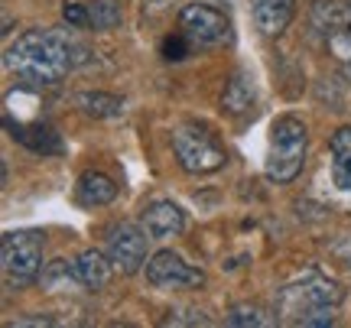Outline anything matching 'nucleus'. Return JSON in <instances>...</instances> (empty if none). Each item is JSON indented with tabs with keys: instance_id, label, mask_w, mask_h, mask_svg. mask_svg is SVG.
Masks as SVG:
<instances>
[{
	"instance_id": "nucleus-1",
	"label": "nucleus",
	"mask_w": 351,
	"mask_h": 328,
	"mask_svg": "<svg viewBox=\"0 0 351 328\" xmlns=\"http://www.w3.org/2000/svg\"><path fill=\"white\" fill-rule=\"evenodd\" d=\"M91 52L62 29H26L3 52V68L26 85H59L72 68L85 65Z\"/></svg>"
},
{
	"instance_id": "nucleus-2",
	"label": "nucleus",
	"mask_w": 351,
	"mask_h": 328,
	"mask_svg": "<svg viewBox=\"0 0 351 328\" xmlns=\"http://www.w3.org/2000/svg\"><path fill=\"white\" fill-rule=\"evenodd\" d=\"M345 303V290L322 273H306L276 290L274 312L280 325L326 328L339 322V309Z\"/></svg>"
},
{
	"instance_id": "nucleus-3",
	"label": "nucleus",
	"mask_w": 351,
	"mask_h": 328,
	"mask_svg": "<svg viewBox=\"0 0 351 328\" xmlns=\"http://www.w3.org/2000/svg\"><path fill=\"white\" fill-rule=\"evenodd\" d=\"M309 150V130L296 114H280L270 124V143H267V160H263V176L274 186H289L306 166Z\"/></svg>"
},
{
	"instance_id": "nucleus-4",
	"label": "nucleus",
	"mask_w": 351,
	"mask_h": 328,
	"mask_svg": "<svg viewBox=\"0 0 351 328\" xmlns=\"http://www.w3.org/2000/svg\"><path fill=\"white\" fill-rule=\"evenodd\" d=\"M43 253H46V234L39 231H7L0 238V264L7 290H23L29 283H39V273L46 266Z\"/></svg>"
},
{
	"instance_id": "nucleus-5",
	"label": "nucleus",
	"mask_w": 351,
	"mask_h": 328,
	"mask_svg": "<svg viewBox=\"0 0 351 328\" xmlns=\"http://www.w3.org/2000/svg\"><path fill=\"white\" fill-rule=\"evenodd\" d=\"M173 153H176V160H179V166H182V173H189V176H208V173H218L228 163L225 147L199 121H182V124L176 127Z\"/></svg>"
},
{
	"instance_id": "nucleus-6",
	"label": "nucleus",
	"mask_w": 351,
	"mask_h": 328,
	"mask_svg": "<svg viewBox=\"0 0 351 328\" xmlns=\"http://www.w3.org/2000/svg\"><path fill=\"white\" fill-rule=\"evenodd\" d=\"M179 29L199 49H215L231 39V20L212 3H186L179 10Z\"/></svg>"
},
{
	"instance_id": "nucleus-7",
	"label": "nucleus",
	"mask_w": 351,
	"mask_h": 328,
	"mask_svg": "<svg viewBox=\"0 0 351 328\" xmlns=\"http://www.w3.org/2000/svg\"><path fill=\"white\" fill-rule=\"evenodd\" d=\"M150 234L143 231V225H130V221H121V225L108 227V240H104V251L111 257V264L117 266V273H140L147 266V244H150Z\"/></svg>"
},
{
	"instance_id": "nucleus-8",
	"label": "nucleus",
	"mask_w": 351,
	"mask_h": 328,
	"mask_svg": "<svg viewBox=\"0 0 351 328\" xmlns=\"http://www.w3.org/2000/svg\"><path fill=\"white\" fill-rule=\"evenodd\" d=\"M147 283L156 290H186V286H202L205 273L199 266L186 264V257H179L176 251H156L143 266Z\"/></svg>"
},
{
	"instance_id": "nucleus-9",
	"label": "nucleus",
	"mask_w": 351,
	"mask_h": 328,
	"mask_svg": "<svg viewBox=\"0 0 351 328\" xmlns=\"http://www.w3.org/2000/svg\"><path fill=\"white\" fill-rule=\"evenodd\" d=\"M140 225L153 240H169L179 238L186 231V212L173 202V199H153L143 212H140Z\"/></svg>"
},
{
	"instance_id": "nucleus-10",
	"label": "nucleus",
	"mask_w": 351,
	"mask_h": 328,
	"mask_svg": "<svg viewBox=\"0 0 351 328\" xmlns=\"http://www.w3.org/2000/svg\"><path fill=\"white\" fill-rule=\"evenodd\" d=\"M296 16V0H251V20L261 36H283Z\"/></svg>"
},
{
	"instance_id": "nucleus-11",
	"label": "nucleus",
	"mask_w": 351,
	"mask_h": 328,
	"mask_svg": "<svg viewBox=\"0 0 351 328\" xmlns=\"http://www.w3.org/2000/svg\"><path fill=\"white\" fill-rule=\"evenodd\" d=\"M114 270H117V266L111 264L108 251H95V247H88V251H82L75 257V273H78V279H82V286H85L88 292L104 290V286L111 283Z\"/></svg>"
},
{
	"instance_id": "nucleus-12",
	"label": "nucleus",
	"mask_w": 351,
	"mask_h": 328,
	"mask_svg": "<svg viewBox=\"0 0 351 328\" xmlns=\"http://www.w3.org/2000/svg\"><path fill=\"white\" fill-rule=\"evenodd\" d=\"M75 199L82 208H104L117 199V182L111 176H104L98 169H88L78 176V186H75Z\"/></svg>"
},
{
	"instance_id": "nucleus-13",
	"label": "nucleus",
	"mask_w": 351,
	"mask_h": 328,
	"mask_svg": "<svg viewBox=\"0 0 351 328\" xmlns=\"http://www.w3.org/2000/svg\"><path fill=\"white\" fill-rule=\"evenodd\" d=\"M309 20H313V29L322 39L335 36V33H341L345 26H351V7H348V0H345V3H341V0H315V3H313V13H309Z\"/></svg>"
},
{
	"instance_id": "nucleus-14",
	"label": "nucleus",
	"mask_w": 351,
	"mask_h": 328,
	"mask_svg": "<svg viewBox=\"0 0 351 328\" xmlns=\"http://www.w3.org/2000/svg\"><path fill=\"white\" fill-rule=\"evenodd\" d=\"M7 127H10V137L13 140H20L23 147H29L33 153H59L62 150V143H59V134L52 130V127H46V124H13V121H7Z\"/></svg>"
},
{
	"instance_id": "nucleus-15",
	"label": "nucleus",
	"mask_w": 351,
	"mask_h": 328,
	"mask_svg": "<svg viewBox=\"0 0 351 328\" xmlns=\"http://www.w3.org/2000/svg\"><path fill=\"white\" fill-rule=\"evenodd\" d=\"M332 150V182L351 195V127H341L328 140Z\"/></svg>"
},
{
	"instance_id": "nucleus-16",
	"label": "nucleus",
	"mask_w": 351,
	"mask_h": 328,
	"mask_svg": "<svg viewBox=\"0 0 351 328\" xmlns=\"http://www.w3.org/2000/svg\"><path fill=\"white\" fill-rule=\"evenodd\" d=\"M257 101V91H254V78L247 72H234V75L228 78L225 91H221V111L228 114H247Z\"/></svg>"
},
{
	"instance_id": "nucleus-17",
	"label": "nucleus",
	"mask_w": 351,
	"mask_h": 328,
	"mask_svg": "<svg viewBox=\"0 0 351 328\" xmlns=\"http://www.w3.org/2000/svg\"><path fill=\"white\" fill-rule=\"evenodd\" d=\"M78 108H82L85 117H95V121H114V117L124 114V101L111 91H82Z\"/></svg>"
},
{
	"instance_id": "nucleus-18",
	"label": "nucleus",
	"mask_w": 351,
	"mask_h": 328,
	"mask_svg": "<svg viewBox=\"0 0 351 328\" xmlns=\"http://www.w3.org/2000/svg\"><path fill=\"white\" fill-rule=\"evenodd\" d=\"M39 286L46 292H75L82 286V279L75 273V260H52V264L43 266L39 273Z\"/></svg>"
},
{
	"instance_id": "nucleus-19",
	"label": "nucleus",
	"mask_w": 351,
	"mask_h": 328,
	"mask_svg": "<svg viewBox=\"0 0 351 328\" xmlns=\"http://www.w3.org/2000/svg\"><path fill=\"white\" fill-rule=\"evenodd\" d=\"M276 322H280L276 312H267V309L257 303L231 305L225 316V325H231V328H270V325H276Z\"/></svg>"
},
{
	"instance_id": "nucleus-20",
	"label": "nucleus",
	"mask_w": 351,
	"mask_h": 328,
	"mask_svg": "<svg viewBox=\"0 0 351 328\" xmlns=\"http://www.w3.org/2000/svg\"><path fill=\"white\" fill-rule=\"evenodd\" d=\"M85 7H88V29H95V33H111L124 20L121 0H85Z\"/></svg>"
},
{
	"instance_id": "nucleus-21",
	"label": "nucleus",
	"mask_w": 351,
	"mask_h": 328,
	"mask_svg": "<svg viewBox=\"0 0 351 328\" xmlns=\"http://www.w3.org/2000/svg\"><path fill=\"white\" fill-rule=\"evenodd\" d=\"M163 325H212V318L205 316L202 309L182 305V309H173V312L163 318Z\"/></svg>"
},
{
	"instance_id": "nucleus-22",
	"label": "nucleus",
	"mask_w": 351,
	"mask_h": 328,
	"mask_svg": "<svg viewBox=\"0 0 351 328\" xmlns=\"http://www.w3.org/2000/svg\"><path fill=\"white\" fill-rule=\"evenodd\" d=\"M326 46H328V52H332L341 65H348V68H351V26H345V29H341V33H335V36H328Z\"/></svg>"
},
{
	"instance_id": "nucleus-23",
	"label": "nucleus",
	"mask_w": 351,
	"mask_h": 328,
	"mask_svg": "<svg viewBox=\"0 0 351 328\" xmlns=\"http://www.w3.org/2000/svg\"><path fill=\"white\" fill-rule=\"evenodd\" d=\"M62 20L69 23V29H88V7L78 0H65L62 3Z\"/></svg>"
},
{
	"instance_id": "nucleus-24",
	"label": "nucleus",
	"mask_w": 351,
	"mask_h": 328,
	"mask_svg": "<svg viewBox=\"0 0 351 328\" xmlns=\"http://www.w3.org/2000/svg\"><path fill=\"white\" fill-rule=\"evenodd\" d=\"M189 36L179 29V36H173V39H166L163 42V55L169 59V62H179V59H186V52H189Z\"/></svg>"
},
{
	"instance_id": "nucleus-25",
	"label": "nucleus",
	"mask_w": 351,
	"mask_h": 328,
	"mask_svg": "<svg viewBox=\"0 0 351 328\" xmlns=\"http://www.w3.org/2000/svg\"><path fill=\"white\" fill-rule=\"evenodd\" d=\"M173 0H143V16H160L163 10H169Z\"/></svg>"
},
{
	"instance_id": "nucleus-26",
	"label": "nucleus",
	"mask_w": 351,
	"mask_h": 328,
	"mask_svg": "<svg viewBox=\"0 0 351 328\" xmlns=\"http://www.w3.org/2000/svg\"><path fill=\"white\" fill-rule=\"evenodd\" d=\"M348 270H351V240H348Z\"/></svg>"
},
{
	"instance_id": "nucleus-27",
	"label": "nucleus",
	"mask_w": 351,
	"mask_h": 328,
	"mask_svg": "<svg viewBox=\"0 0 351 328\" xmlns=\"http://www.w3.org/2000/svg\"><path fill=\"white\" fill-rule=\"evenodd\" d=\"M348 7H351V0H348Z\"/></svg>"
}]
</instances>
